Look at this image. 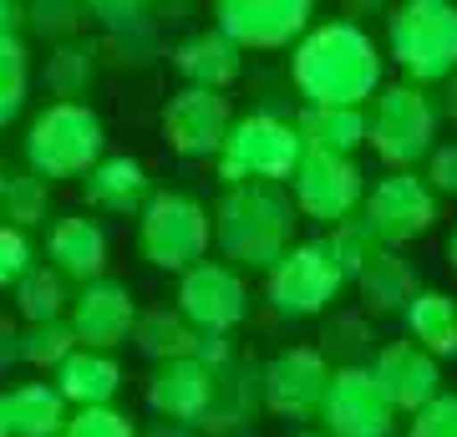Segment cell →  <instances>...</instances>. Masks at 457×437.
<instances>
[{"label": "cell", "instance_id": "d4e9b609", "mask_svg": "<svg viewBox=\"0 0 457 437\" xmlns=\"http://www.w3.org/2000/svg\"><path fill=\"white\" fill-rule=\"evenodd\" d=\"M290 122L300 132V147L311 153L356 158V147H366V107H300Z\"/></svg>", "mask_w": 457, "mask_h": 437}, {"label": "cell", "instance_id": "30bf717a", "mask_svg": "<svg viewBox=\"0 0 457 437\" xmlns=\"http://www.w3.org/2000/svg\"><path fill=\"white\" fill-rule=\"evenodd\" d=\"M366 198V173L356 158H336V153H300L290 173V204L295 214H305L315 224H336L351 219Z\"/></svg>", "mask_w": 457, "mask_h": 437}, {"label": "cell", "instance_id": "5b68a950", "mask_svg": "<svg viewBox=\"0 0 457 437\" xmlns=\"http://www.w3.org/2000/svg\"><path fill=\"white\" fill-rule=\"evenodd\" d=\"M300 153L305 147H300V132H295L290 117L249 113L234 117L224 147L213 153V168H219L224 189H234V183H290Z\"/></svg>", "mask_w": 457, "mask_h": 437}, {"label": "cell", "instance_id": "e575fe53", "mask_svg": "<svg viewBox=\"0 0 457 437\" xmlns=\"http://www.w3.org/2000/svg\"><path fill=\"white\" fill-rule=\"evenodd\" d=\"M371 346V325H366V315H356V310H330L326 331H320V357L326 361H341V366H351V361L361 357Z\"/></svg>", "mask_w": 457, "mask_h": 437}, {"label": "cell", "instance_id": "b9f144b4", "mask_svg": "<svg viewBox=\"0 0 457 437\" xmlns=\"http://www.w3.org/2000/svg\"><path fill=\"white\" fill-rule=\"evenodd\" d=\"M11 366H21V325H16V315L0 310V376Z\"/></svg>", "mask_w": 457, "mask_h": 437}, {"label": "cell", "instance_id": "4316f807", "mask_svg": "<svg viewBox=\"0 0 457 437\" xmlns=\"http://www.w3.org/2000/svg\"><path fill=\"white\" fill-rule=\"evenodd\" d=\"M5 412H11V437H62L71 407L56 391V382H21L5 391Z\"/></svg>", "mask_w": 457, "mask_h": 437}, {"label": "cell", "instance_id": "3957f363", "mask_svg": "<svg viewBox=\"0 0 457 437\" xmlns=\"http://www.w3.org/2000/svg\"><path fill=\"white\" fill-rule=\"evenodd\" d=\"M386 51L411 87H437L457 71V0H402L386 16Z\"/></svg>", "mask_w": 457, "mask_h": 437}, {"label": "cell", "instance_id": "9c48e42d", "mask_svg": "<svg viewBox=\"0 0 457 437\" xmlns=\"http://www.w3.org/2000/svg\"><path fill=\"white\" fill-rule=\"evenodd\" d=\"M356 214L371 224V234L386 249H402V244L432 234V224H437V194L427 189V179L417 168H386V179L371 183V194L361 198Z\"/></svg>", "mask_w": 457, "mask_h": 437}, {"label": "cell", "instance_id": "f546056e", "mask_svg": "<svg viewBox=\"0 0 457 437\" xmlns=\"http://www.w3.org/2000/svg\"><path fill=\"white\" fill-rule=\"evenodd\" d=\"M97 81V46L87 41H56L46 62V92L56 102H82Z\"/></svg>", "mask_w": 457, "mask_h": 437}, {"label": "cell", "instance_id": "4dcf8cb0", "mask_svg": "<svg viewBox=\"0 0 457 437\" xmlns=\"http://www.w3.org/2000/svg\"><path fill=\"white\" fill-rule=\"evenodd\" d=\"M71 351H77V336H71L66 315H56V321L21 325V361H26L31 372H56V366H62Z\"/></svg>", "mask_w": 457, "mask_h": 437}, {"label": "cell", "instance_id": "f35d334b", "mask_svg": "<svg viewBox=\"0 0 457 437\" xmlns=\"http://www.w3.org/2000/svg\"><path fill=\"white\" fill-rule=\"evenodd\" d=\"M407 437H457V391H437L427 407H417Z\"/></svg>", "mask_w": 457, "mask_h": 437}, {"label": "cell", "instance_id": "7bdbcfd3", "mask_svg": "<svg viewBox=\"0 0 457 437\" xmlns=\"http://www.w3.org/2000/svg\"><path fill=\"white\" fill-rule=\"evenodd\" d=\"M21 21H26V0H0V36H16Z\"/></svg>", "mask_w": 457, "mask_h": 437}, {"label": "cell", "instance_id": "f6af8a7d", "mask_svg": "<svg viewBox=\"0 0 457 437\" xmlns=\"http://www.w3.org/2000/svg\"><path fill=\"white\" fill-rule=\"evenodd\" d=\"M437 87H442L437 117H447V122H453V128H457V71H453V77H447V81H437Z\"/></svg>", "mask_w": 457, "mask_h": 437}, {"label": "cell", "instance_id": "52a82bcc", "mask_svg": "<svg viewBox=\"0 0 457 437\" xmlns=\"http://www.w3.org/2000/svg\"><path fill=\"white\" fill-rule=\"evenodd\" d=\"M213 229H209V209L194 194H153L137 214V249L153 270L183 275L188 265L209 259Z\"/></svg>", "mask_w": 457, "mask_h": 437}, {"label": "cell", "instance_id": "8992f818", "mask_svg": "<svg viewBox=\"0 0 457 437\" xmlns=\"http://www.w3.org/2000/svg\"><path fill=\"white\" fill-rule=\"evenodd\" d=\"M437 102L422 87H411V81L376 87L371 113H366V143L386 168H417L437 147Z\"/></svg>", "mask_w": 457, "mask_h": 437}, {"label": "cell", "instance_id": "60d3db41", "mask_svg": "<svg viewBox=\"0 0 457 437\" xmlns=\"http://www.w3.org/2000/svg\"><path fill=\"white\" fill-rule=\"evenodd\" d=\"M427 189L437 198H457V143L427 153Z\"/></svg>", "mask_w": 457, "mask_h": 437}, {"label": "cell", "instance_id": "5bb4252c", "mask_svg": "<svg viewBox=\"0 0 457 437\" xmlns=\"http://www.w3.org/2000/svg\"><path fill=\"white\" fill-rule=\"evenodd\" d=\"M326 387H330V361L315 346H290L260 372V407L285 422H311L320 417Z\"/></svg>", "mask_w": 457, "mask_h": 437}, {"label": "cell", "instance_id": "1f68e13d", "mask_svg": "<svg viewBox=\"0 0 457 437\" xmlns=\"http://www.w3.org/2000/svg\"><path fill=\"white\" fill-rule=\"evenodd\" d=\"M31 92V51L21 36H0V128L16 122Z\"/></svg>", "mask_w": 457, "mask_h": 437}, {"label": "cell", "instance_id": "603a6c76", "mask_svg": "<svg viewBox=\"0 0 457 437\" xmlns=\"http://www.w3.org/2000/svg\"><path fill=\"white\" fill-rule=\"evenodd\" d=\"M173 71L188 87H209V92H228L239 71H245V51L234 46L224 31H198L173 51Z\"/></svg>", "mask_w": 457, "mask_h": 437}, {"label": "cell", "instance_id": "8d00e7d4", "mask_svg": "<svg viewBox=\"0 0 457 437\" xmlns=\"http://www.w3.org/2000/svg\"><path fill=\"white\" fill-rule=\"evenodd\" d=\"M87 21H97L107 36H143L153 31V5L158 0H82Z\"/></svg>", "mask_w": 457, "mask_h": 437}, {"label": "cell", "instance_id": "7c38bea8", "mask_svg": "<svg viewBox=\"0 0 457 437\" xmlns=\"http://www.w3.org/2000/svg\"><path fill=\"white\" fill-rule=\"evenodd\" d=\"M315 0H213V31L239 51H279L311 31Z\"/></svg>", "mask_w": 457, "mask_h": 437}, {"label": "cell", "instance_id": "9a60e30c", "mask_svg": "<svg viewBox=\"0 0 457 437\" xmlns=\"http://www.w3.org/2000/svg\"><path fill=\"white\" fill-rule=\"evenodd\" d=\"M234 128V102L209 87H183L163 107V143L179 158H213Z\"/></svg>", "mask_w": 457, "mask_h": 437}, {"label": "cell", "instance_id": "cb8c5ba5", "mask_svg": "<svg viewBox=\"0 0 457 437\" xmlns=\"http://www.w3.org/2000/svg\"><path fill=\"white\" fill-rule=\"evenodd\" d=\"M117 387H122V366L112 361V351L77 346L56 366V391L66 397V407H107L117 397Z\"/></svg>", "mask_w": 457, "mask_h": 437}, {"label": "cell", "instance_id": "484cf974", "mask_svg": "<svg viewBox=\"0 0 457 437\" xmlns=\"http://www.w3.org/2000/svg\"><path fill=\"white\" fill-rule=\"evenodd\" d=\"M402 321H407V340H417L427 357L457 361V300L447 290H417Z\"/></svg>", "mask_w": 457, "mask_h": 437}, {"label": "cell", "instance_id": "277c9868", "mask_svg": "<svg viewBox=\"0 0 457 437\" xmlns=\"http://www.w3.org/2000/svg\"><path fill=\"white\" fill-rule=\"evenodd\" d=\"M102 153H107V128L87 102H51L36 113L31 132H26V163L46 183L82 179Z\"/></svg>", "mask_w": 457, "mask_h": 437}, {"label": "cell", "instance_id": "ee69618b", "mask_svg": "<svg viewBox=\"0 0 457 437\" xmlns=\"http://www.w3.org/2000/svg\"><path fill=\"white\" fill-rule=\"evenodd\" d=\"M137 437H194V427L188 422H168V417H158V422H147Z\"/></svg>", "mask_w": 457, "mask_h": 437}, {"label": "cell", "instance_id": "44dd1931", "mask_svg": "<svg viewBox=\"0 0 457 437\" xmlns=\"http://www.w3.org/2000/svg\"><path fill=\"white\" fill-rule=\"evenodd\" d=\"M147 407L168 422H198L204 402H209V366L194 357H173V361H153V376L143 387Z\"/></svg>", "mask_w": 457, "mask_h": 437}, {"label": "cell", "instance_id": "ffe728a7", "mask_svg": "<svg viewBox=\"0 0 457 437\" xmlns=\"http://www.w3.org/2000/svg\"><path fill=\"white\" fill-rule=\"evenodd\" d=\"M107 255H112V244H107V229L97 219H87V214H66L56 219L46 234V259L51 270H62L66 280H102L107 275Z\"/></svg>", "mask_w": 457, "mask_h": 437}, {"label": "cell", "instance_id": "f907efd6", "mask_svg": "<svg viewBox=\"0 0 457 437\" xmlns=\"http://www.w3.org/2000/svg\"><path fill=\"white\" fill-rule=\"evenodd\" d=\"M0 183H5V168H0Z\"/></svg>", "mask_w": 457, "mask_h": 437}, {"label": "cell", "instance_id": "ac0fdd59", "mask_svg": "<svg viewBox=\"0 0 457 437\" xmlns=\"http://www.w3.org/2000/svg\"><path fill=\"white\" fill-rule=\"evenodd\" d=\"M82 198H87V209H97V214L132 219L153 198V179H147L143 163L128 158V153H102L82 173Z\"/></svg>", "mask_w": 457, "mask_h": 437}, {"label": "cell", "instance_id": "74e56055", "mask_svg": "<svg viewBox=\"0 0 457 437\" xmlns=\"http://www.w3.org/2000/svg\"><path fill=\"white\" fill-rule=\"evenodd\" d=\"M62 437H137V422L128 412H117L112 402L107 407H77L71 417H66Z\"/></svg>", "mask_w": 457, "mask_h": 437}, {"label": "cell", "instance_id": "8fae6325", "mask_svg": "<svg viewBox=\"0 0 457 437\" xmlns=\"http://www.w3.org/2000/svg\"><path fill=\"white\" fill-rule=\"evenodd\" d=\"M320 422H326L330 437H392L396 407L386 402V391L376 387L371 366L366 361H351V366H330Z\"/></svg>", "mask_w": 457, "mask_h": 437}, {"label": "cell", "instance_id": "d6a6232c", "mask_svg": "<svg viewBox=\"0 0 457 437\" xmlns=\"http://www.w3.org/2000/svg\"><path fill=\"white\" fill-rule=\"evenodd\" d=\"M0 204H5V224L36 229V224H46V214H51V183L41 173L5 179L0 183Z\"/></svg>", "mask_w": 457, "mask_h": 437}, {"label": "cell", "instance_id": "c3c4849f", "mask_svg": "<svg viewBox=\"0 0 457 437\" xmlns=\"http://www.w3.org/2000/svg\"><path fill=\"white\" fill-rule=\"evenodd\" d=\"M345 5H351V16H356V11H371L376 0H345Z\"/></svg>", "mask_w": 457, "mask_h": 437}, {"label": "cell", "instance_id": "7402d4cb", "mask_svg": "<svg viewBox=\"0 0 457 437\" xmlns=\"http://www.w3.org/2000/svg\"><path fill=\"white\" fill-rule=\"evenodd\" d=\"M351 280H356L361 310H366V315H402L407 300L422 290V280H417V270H411V259L402 255V249H386V244H381V249H376Z\"/></svg>", "mask_w": 457, "mask_h": 437}, {"label": "cell", "instance_id": "d590c367", "mask_svg": "<svg viewBox=\"0 0 457 437\" xmlns=\"http://www.w3.org/2000/svg\"><path fill=\"white\" fill-rule=\"evenodd\" d=\"M26 26L46 41H77L87 26L82 0H26Z\"/></svg>", "mask_w": 457, "mask_h": 437}, {"label": "cell", "instance_id": "4fadbf2b", "mask_svg": "<svg viewBox=\"0 0 457 437\" xmlns=\"http://www.w3.org/2000/svg\"><path fill=\"white\" fill-rule=\"evenodd\" d=\"M173 306L188 315L194 331H219V336H228L249 315V285L224 259H198V265H188L179 275V300Z\"/></svg>", "mask_w": 457, "mask_h": 437}, {"label": "cell", "instance_id": "ba28073f", "mask_svg": "<svg viewBox=\"0 0 457 437\" xmlns=\"http://www.w3.org/2000/svg\"><path fill=\"white\" fill-rule=\"evenodd\" d=\"M341 290H345V275H341V265L330 259L326 240L290 244V249L264 270V295H270V306H275V315H290V321L326 315Z\"/></svg>", "mask_w": 457, "mask_h": 437}, {"label": "cell", "instance_id": "e0dca14e", "mask_svg": "<svg viewBox=\"0 0 457 437\" xmlns=\"http://www.w3.org/2000/svg\"><path fill=\"white\" fill-rule=\"evenodd\" d=\"M366 366H371L376 387L386 391V402L396 412H417V407H427L442 391V361L427 357L417 340H386V346H376V357Z\"/></svg>", "mask_w": 457, "mask_h": 437}, {"label": "cell", "instance_id": "ab89813d", "mask_svg": "<svg viewBox=\"0 0 457 437\" xmlns=\"http://www.w3.org/2000/svg\"><path fill=\"white\" fill-rule=\"evenodd\" d=\"M31 265H36V249H31V240H26V229L0 224V290H11Z\"/></svg>", "mask_w": 457, "mask_h": 437}, {"label": "cell", "instance_id": "7dc6e473", "mask_svg": "<svg viewBox=\"0 0 457 437\" xmlns=\"http://www.w3.org/2000/svg\"><path fill=\"white\" fill-rule=\"evenodd\" d=\"M447 265L457 270V224H453V240H447Z\"/></svg>", "mask_w": 457, "mask_h": 437}, {"label": "cell", "instance_id": "bcb514c9", "mask_svg": "<svg viewBox=\"0 0 457 437\" xmlns=\"http://www.w3.org/2000/svg\"><path fill=\"white\" fill-rule=\"evenodd\" d=\"M0 437H11V412H5V391H0Z\"/></svg>", "mask_w": 457, "mask_h": 437}, {"label": "cell", "instance_id": "2e32d148", "mask_svg": "<svg viewBox=\"0 0 457 437\" xmlns=\"http://www.w3.org/2000/svg\"><path fill=\"white\" fill-rule=\"evenodd\" d=\"M132 315H137V300L122 280H87L82 290L71 295V306H66V325H71V336L77 346L87 351H112L122 346L132 331Z\"/></svg>", "mask_w": 457, "mask_h": 437}, {"label": "cell", "instance_id": "6da1fadb", "mask_svg": "<svg viewBox=\"0 0 457 437\" xmlns=\"http://www.w3.org/2000/svg\"><path fill=\"white\" fill-rule=\"evenodd\" d=\"M290 81L305 107H366L381 87V51L351 16L320 21L295 41Z\"/></svg>", "mask_w": 457, "mask_h": 437}, {"label": "cell", "instance_id": "681fc988", "mask_svg": "<svg viewBox=\"0 0 457 437\" xmlns=\"http://www.w3.org/2000/svg\"><path fill=\"white\" fill-rule=\"evenodd\" d=\"M300 437H330V433H300Z\"/></svg>", "mask_w": 457, "mask_h": 437}, {"label": "cell", "instance_id": "7a4b0ae2", "mask_svg": "<svg viewBox=\"0 0 457 437\" xmlns=\"http://www.w3.org/2000/svg\"><path fill=\"white\" fill-rule=\"evenodd\" d=\"M295 214L285 183H234L224 189L219 209L209 214V229H213V244L224 265H234L239 275H254V270H270L285 249L295 244Z\"/></svg>", "mask_w": 457, "mask_h": 437}, {"label": "cell", "instance_id": "d6986e66", "mask_svg": "<svg viewBox=\"0 0 457 437\" xmlns=\"http://www.w3.org/2000/svg\"><path fill=\"white\" fill-rule=\"evenodd\" d=\"M254 412H260V372H254L249 361L234 357V361H224V366L209 372V402H204L194 427L224 437V433H234V427H249Z\"/></svg>", "mask_w": 457, "mask_h": 437}, {"label": "cell", "instance_id": "836d02e7", "mask_svg": "<svg viewBox=\"0 0 457 437\" xmlns=\"http://www.w3.org/2000/svg\"><path fill=\"white\" fill-rule=\"evenodd\" d=\"M326 249H330V259L341 265V275L351 280V275L361 270V265H366V259H371L376 249H381V240L371 234V224H366L361 214H351V219H336V224H330Z\"/></svg>", "mask_w": 457, "mask_h": 437}, {"label": "cell", "instance_id": "f1b7e54d", "mask_svg": "<svg viewBox=\"0 0 457 437\" xmlns=\"http://www.w3.org/2000/svg\"><path fill=\"white\" fill-rule=\"evenodd\" d=\"M11 290H16V315L26 325L56 321V315H66V306H71V280H66L62 270H51V265H31Z\"/></svg>", "mask_w": 457, "mask_h": 437}, {"label": "cell", "instance_id": "83f0119b", "mask_svg": "<svg viewBox=\"0 0 457 437\" xmlns=\"http://www.w3.org/2000/svg\"><path fill=\"white\" fill-rule=\"evenodd\" d=\"M128 340L147 361H173V357H194L198 331L188 325V315H183L179 306H147V310L132 315Z\"/></svg>", "mask_w": 457, "mask_h": 437}]
</instances>
